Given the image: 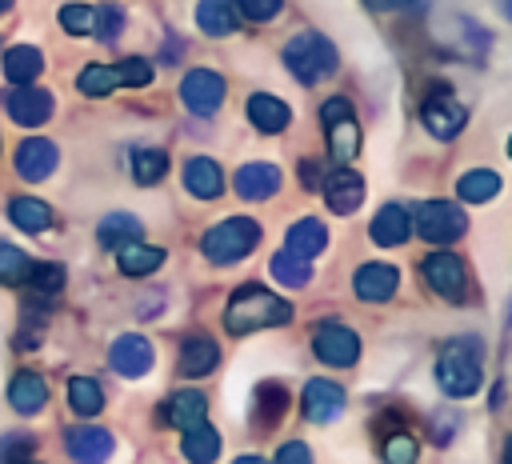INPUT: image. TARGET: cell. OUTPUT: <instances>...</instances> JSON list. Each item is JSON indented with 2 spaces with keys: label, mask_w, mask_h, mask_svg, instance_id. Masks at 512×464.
<instances>
[{
  "label": "cell",
  "mask_w": 512,
  "mask_h": 464,
  "mask_svg": "<svg viewBox=\"0 0 512 464\" xmlns=\"http://www.w3.org/2000/svg\"><path fill=\"white\" fill-rule=\"evenodd\" d=\"M232 464H268V460H260V456H236Z\"/></svg>",
  "instance_id": "816d5d0a"
},
{
  "label": "cell",
  "mask_w": 512,
  "mask_h": 464,
  "mask_svg": "<svg viewBox=\"0 0 512 464\" xmlns=\"http://www.w3.org/2000/svg\"><path fill=\"white\" fill-rule=\"evenodd\" d=\"M276 464H312V452H308L304 440H288V444H280Z\"/></svg>",
  "instance_id": "bcb514c9"
},
{
  "label": "cell",
  "mask_w": 512,
  "mask_h": 464,
  "mask_svg": "<svg viewBox=\"0 0 512 464\" xmlns=\"http://www.w3.org/2000/svg\"><path fill=\"white\" fill-rule=\"evenodd\" d=\"M32 452H36V440L24 432H12L0 440V464H24Z\"/></svg>",
  "instance_id": "ee69618b"
},
{
  "label": "cell",
  "mask_w": 512,
  "mask_h": 464,
  "mask_svg": "<svg viewBox=\"0 0 512 464\" xmlns=\"http://www.w3.org/2000/svg\"><path fill=\"white\" fill-rule=\"evenodd\" d=\"M8 404H12L20 416H36V412L48 404V384H44V376H36V372H16L12 384H8Z\"/></svg>",
  "instance_id": "7402d4cb"
},
{
  "label": "cell",
  "mask_w": 512,
  "mask_h": 464,
  "mask_svg": "<svg viewBox=\"0 0 512 464\" xmlns=\"http://www.w3.org/2000/svg\"><path fill=\"white\" fill-rule=\"evenodd\" d=\"M420 272H424V284H428L436 296H444V300H464V292H468V272H464V260H460L456 252H428L424 264H420Z\"/></svg>",
  "instance_id": "8992f818"
},
{
  "label": "cell",
  "mask_w": 512,
  "mask_h": 464,
  "mask_svg": "<svg viewBox=\"0 0 512 464\" xmlns=\"http://www.w3.org/2000/svg\"><path fill=\"white\" fill-rule=\"evenodd\" d=\"M64 448L76 464H104L112 456V432L96 424H76L64 432Z\"/></svg>",
  "instance_id": "4fadbf2b"
},
{
  "label": "cell",
  "mask_w": 512,
  "mask_h": 464,
  "mask_svg": "<svg viewBox=\"0 0 512 464\" xmlns=\"http://www.w3.org/2000/svg\"><path fill=\"white\" fill-rule=\"evenodd\" d=\"M160 412H164L160 424H172V428L188 432V428H196V424L208 420V396L200 388H180V392H172V400Z\"/></svg>",
  "instance_id": "9a60e30c"
},
{
  "label": "cell",
  "mask_w": 512,
  "mask_h": 464,
  "mask_svg": "<svg viewBox=\"0 0 512 464\" xmlns=\"http://www.w3.org/2000/svg\"><path fill=\"white\" fill-rule=\"evenodd\" d=\"M420 120H424V128H428L436 140H452V136H460V128L468 124V112H464V104L452 100V96H428L424 108H420Z\"/></svg>",
  "instance_id": "5bb4252c"
},
{
  "label": "cell",
  "mask_w": 512,
  "mask_h": 464,
  "mask_svg": "<svg viewBox=\"0 0 512 464\" xmlns=\"http://www.w3.org/2000/svg\"><path fill=\"white\" fill-rule=\"evenodd\" d=\"M320 192H324V200H328V208H332L336 216H352V212L364 204V176L352 172L348 164H340L332 176H324Z\"/></svg>",
  "instance_id": "30bf717a"
},
{
  "label": "cell",
  "mask_w": 512,
  "mask_h": 464,
  "mask_svg": "<svg viewBox=\"0 0 512 464\" xmlns=\"http://www.w3.org/2000/svg\"><path fill=\"white\" fill-rule=\"evenodd\" d=\"M220 364V348L212 336H188L180 348V372L184 376H204Z\"/></svg>",
  "instance_id": "d4e9b609"
},
{
  "label": "cell",
  "mask_w": 512,
  "mask_h": 464,
  "mask_svg": "<svg viewBox=\"0 0 512 464\" xmlns=\"http://www.w3.org/2000/svg\"><path fill=\"white\" fill-rule=\"evenodd\" d=\"M408 232H412V216H408V208H400V204H384V208L372 216V224H368V236H372V244H380V248L404 244Z\"/></svg>",
  "instance_id": "ffe728a7"
},
{
  "label": "cell",
  "mask_w": 512,
  "mask_h": 464,
  "mask_svg": "<svg viewBox=\"0 0 512 464\" xmlns=\"http://www.w3.org/2000/svg\"><path fill=\"white\" fill-rule=\"evenodd\" d=\"M164 172H168V152H164V148H140V152L132 156V176H136L140 188L164 180Z\"/></svg>",
  "instance_id": "e575fe53"
},
{
  "label": "cell",
  "mask_w": 512,
  "mask_h": 464,
  "mask_svg": "<svg viewBox=\"0 0 512 464\" xmlns=\"http://www.w3.org/2000/svg\"><path fill=\"white\" fill-rule=\"evenodd\" d=\"M300 180H304V188H308V192H320V184H324L320 164H316V160H304V164H300Z\"/></svg>",
  "instance_id": "c3c4849f"
},
{
  "label": "cell",
  "mask_w": 512,
  "mask_h": 464,
  "mask_svg": "<svg viewBox=\"0 0 512 464\" xmlns=\"http://www.w3.org/2000/svg\"><path fill=\"white\" fill-rule=\"evenodd\" d=\"M500 404H504V380H500V384H496V388H492V412H496V408H500Z\"/></svg>",
  "instance_id": "f907efd6"
},
{
  "label": "cell",
  "mask_w": 512,
  "mask_h": 464,
  "mask_svg": "<svg viewBox=\"0 0 512 464\" xmlns=\"http://www.w3.org/2000/svg\"><path fill=\"white\" fill-rule=\"evenodd\" d=\"M232 188H236L240 200H268V196H276V188H280V168H276V164H264V160L244 164V168L236 172Z\"/></svg>",
  "instance_id": "d6986e66"
},
{
  "label": "cell",
  "mask_w": 512,
  "mask_h": 464,
  "mask_svg": "<svg viewBox=\"0 0 512 464\" xmlns=\"http://www.w3.org/2000/svg\"><path fill=\"white\" fill-rule=\"evenodd\" d=\"M96 240H100V248L116 252V248H124V244H132V240H140V220H136V216H128V212H112V216H104V220H100Z\"/></svg>",
  "instance_id": "f1b7e54d"
},
{
  "label": "cell",
  "mask_w": 512,
  "mask_h": 464,
  "mask_svg": "<svg viewBox=\"0 0 512 464\" xmlns=\"http://www.w3.org/2000/svg\"><path fill=\"white\" fill-rule=\"evenodd\" d=\"M300 404H304V416H308L312 424H332V420L344 412L348 396H344V388H340L336 380H320V376H316V380L304 384Z\"/></svg>",
  "instance_id": "7c38bea8"
},
{
  "label": "cell",
  "mask_w": 512,
  "mask_h": 464,
  "mask_svg": "<svg viewBox=\"0 0 512 464\" xmlns=\"http://www.w3.org/2000/svg\"><path fill=\"white\" fill-rule=\"evenodd\" d=\"M296 316V308L260 288V284H240L232 296H228V308H224V328L232 336H244V332H256V328H276V324H288Z\"/></svg>",
  "instance_id": "6da1fadb"
},
{
  "label": "cell",
  "mask_w": 512,
  "mask_h": 464,
  "mask_svg": "<svg viewBox=\"0 0 512 464\" xmlns=\"http://www.w3.org/2000/svg\"><path fill=\"white\" fill-rule=\"evenodd\" d=\"M160 264H164V248H156V244L132 240V244L116 248V268H120L124 276H148V272H156Z\"/></svg>",
  "instance_id": "cb8c5ba5"
},
{
  "label": "cell",
  "mask_w": 512,
  "mask_h": 464,
  "mask_svg": "<svg viewBox=\"0 0 512 464\" xmlns=\"http://www.w3.org/2000/svg\"><path fill=\"white\" fill-rule=\"evenodd\" d=\"M380 456H384V464H416L420 440L412 432H388L380 444Z\"/></svg>",
  "instance_id": "74e56055"
},
{
  "label": "cell",
  "mask_w": 512,
  "mask_h": 464,
  "mask_svg": "<svg viewBox=\"0 0 512 464\" xmlns=\"http://www.w3.org/2000/svg\"><path fill=\"white\" fill-rule=\"evenodd\" d=\"M368 8H412L416 0H364Z\"/></svg>",
  "instance_id": "681fc988"
},
{
  "label": "cell",
  "mask_w": 512,
  "mask_h": 464,
  "mask_svg": "<svg viewBox=\"0 0 512 464\" xmlns=\"http://www.w3.org/2000/svg\"><path fill=\"white\" fill-rule=\"evenodd\" d=\"M24 284H32V292L52 296V292H60V288H64V268H60V264H28Z\"/></svg>",
  "instance_id": "f35d334b"
},
{
  "label": "cell",
  "mask_w": 512,
  "mask_h": 464,
  "mask_svg": "<svg viewBox=\"0 0 512 464\" xmlns=\"http://www.w3.org/2000/svg\"><path fill=\"white\" fill-rule=\"evenodd\" d=\"M4 108H8V116L20 128H40L52 116V92L48 88H36V84H16L8 92V100H4Z\"/></svg>",
  "instance_id": "9c48e42d"
},
{
  "label": "cell",
  "mask_w": 512,
  "mask_h": 464,
  "mask_svg": "<svg viewBox=\"0 0 512 464\" xmlns=\"http://www.w3.org/2000/svg\"><path fill=\"white\" fill-rule=\"evenodd\" d=\"M184 188L196 200H216L224 192V172L212 156H188L184 160Z\"/></svg>",
  "instance_id": "ac0fdd59"
},
{
  "label": "cell",
  "mask_w": 512,
  "mask_h": 464,
  "mask_svg": "<svg viewBox=\"0 0 512 464\" xmlns=\"http://www.w3.org/2000/svg\"><path fill=\"white\" fill-rule=\"evenodd\" d=\"M412 224H416V236H420V240L452 244V240H460V236H464L468 216H464L456 204H448V200H424V204H416Z\"/></svg>",
  "instance_id": "5b68a950"
},
{
  "label": "cell",
  "mask_w": 512,
  "mask_h": 464,
  "mask_svg": "<svg viewBox=\"0 0 512 464\" xmlns=\"http://www.w3.org/2000/svg\"><path fill=\"white\" fill-rule=\"evenodd\" d=\"M120 28H124V12H120L116 4H100V8H92V32H96L104 44H112V40L120 36Z\"/></svg>",
  "instance_id": "ab89813d"
},
{
  "label": "cell",
  "mask_w": 512,
  "mask_h": 464,
  "mask_svg": "<svg viewBox=\"0 0 512 464\" xmlns=\"http://www.w3.org/2000/svg\"><path fill=\"white\" fill-rule=\"evenodd\" d=\"M232 4H236V16H244V20H256V24L272 20V16L284 8V0H232Z\"/></svg>",
  "instance_id": "f6af8a7d"
},
{
  "label": "cell",
  "mask_w": 512,
  "mask_h": 464,
  "mask_svg": "<svg viewBox=\"0 0 512 464\" xmlns=\"http://www.w3.org/2000/svg\"><path fill=\"white\" fill-rule=\"evenodd\" d=\"M68 404H72L76 416H96L104 408V392L92 376H72L68 380Z\"/></svg>",
  "instance_id": "d6a6232c"
},
{
  "label": "cell",
  "mask_w": 512,
  "mask_h": 464,
  "mask_svg": "<svg viewBox=\"0 0 512 464\" xmlns=\"http://www.w3.org/2000/svg\"><path fill=\"white\" fill-rule=\"evenodd\" d=\"M328 148H332V160L336 164H352V156L360 152V128H356V116H340V120H328Z\"/></svg>",
  "instance_id": "83f0119b"
},
{
  "label": "cell",
  "mask_w": 512,
  "mask_h": 464,
  "mask_svg": "<svg viewBox=\"0 0 512 464\" xmlns=\"http://www.w3.org/2000/svg\"><path fill=\"white\" fill-rule=\"evenodd\" d=\"M56 20H60V28L72 32V36H88V32H92V8H88V4H64Z\"/></svg>",
  "instance_id": "b9f144b4"
},
{
  "label": "cell",
  "mask_w": 512,
  "mask_h": 464,
  "mask_svg": "<svg viewBox=\"0 0 512 464\" xmlns=\"http://www.w3.org/2000/svg\"><path fill=\"white\" fill-rule=\"evenodd\" d=\"M56 160H60L56 156V144L44 140V136H32V140H24L16 148V172H20V180H44V176H52Z\"/></svg>",
  "instance_id": "e0dca14e"
},
{
  "label": "cell",
  "mask_w": 512,
  "mask_h": 464,
  "mask_svg": "<svg viewBox=\"0 0 512 464\" xmlns=\"http://www.w3.org/2000/svg\"><path fill=\"white\" fill-rule=\"evenodd\" d=\"M8 220L16 228H24V232H44L52 224V208L44 200H36V196H16L8 204Z\"/></svg>",
  "instance_id": "f546056e"
},
{
  "label": "cell",
  "mask_w": 512,
  "mask_h": 464,
  "mask_svg": "<svg viewBox=\"0 0 512 464\" xmlns=\"http://www.w3.org/2000/svg\"><path fill=\"white\" fill-rule=\"evenodd\" d=\"M324 244H328V228H324L320 216H300V220L288 228V236H284V248H288L292 256H300V260L320 256Z\"/></svg>",
  "instance_id": "44dd1931"
},
{
  "label": "cell",
  "mask_w": 512,
  "mask_h": 464,
  "mask_svg": "<svg viewBox=\"0 0 512 464\" xmlns=\"http://www.w3.org/2000/svg\"><path fill=\"white\" fill-rule=\"evenodd\" d=\"M248 120L260 128V132H284L288 124H292V108L284 104V100H276V96H268V92H252L248 96Z\"/></svg>",
  "instance_id": "603a6c76"
},
{
  "label": "cell",
  "mask_w": 512,
  "mask_h": 464,
  "mask_svg": "<svg viewBox=\"0 0 512 464\" xmlns=\"http://www.w3.org/2000/svg\"><path fill=\"white\" fill-rule=\"evenodd\" d=\"M116 80L128 84V88H144V84H152V64H148L144 56H128V60H120V68H116Z\"/></svg>",
  "instance_id": "7bdbcfd3"
},
{
  "label": "cell",
  "mask_w": 512,
  "mask_h": 464,
  "mask_svg": "<svg viewBox=\"0 0 512 464\" xmlns=\"http://www.w3.org/2000/svg\"><path fill=\"white\" fill-rule=\"evenodd\" d=\"M336 48L328 44V36H320V32H312V28H304V32H296L288 44H284V64H288V72L300 80V84H320V80H328L332 72H336Z\"/></svg>",
  "instance_id": "3957f363"
},
{
  "label": "cell",
  "mask_w": 512,
  "mask_h": 464,
  "mask_svg": "<svg viewBox=\"0 0 512 464\" xmlns=\"http://www.w3.org/2000/svg\"><path fill=\"white\" fill-rule=\"evenodd\" d=\"M260 244V224L252 216H228L220 224H212L200 240V252L212 260V264H236L244 260L252 248Z\"/></svg>",
  "instance_id": "277c9868"
},
{
  "label": "cell",
  "mask_w": 512,
  "mask_h": 464,
  "mask_svg": "<svg viewBox=\"0 0 512 464\" xmlns=\"http://www.w3.org/2000/svg\"><path fill=\"white\" fill-rule=\"evenodd\" d=\"M152 360H156V352H152V344H148L140 332L116 336L112 348H108V364H112V372H120V376H128V380L144 376V372L152 368Z\"/></svg>",
  "instance_id": "8fae6325"
},
{
  "label": "cell",
  "mask_w": 512,
  "mask_h": 464,
  "mask_svg": "<svg viewBox=\"0 0 512 464\" xmlns=\"http://www.w3.org/2000/svg\"><path fill=\"white\" fill-rule=\"evenodd\" d=\"M436 380L448 396H472L484 384V344L476 336H456L440 348Z\"/></svg>",
  "instance_id": "7a4b0ae2"
},
{
  "label": "cell",
  "mask_w": 512,
  "mask_h": 464,
  "mask_svg": "<svg viewBox=\"0 0 512 464\" xmlns=\"http://www.w3.org/2000/svg\"><path fill=\"white\" fill-rule=\"evenodd\" d=\"M396 284H400V272H396L392 264H384V260L360 264V268H356V276H352V288H356V296H360V300H368V304H380V300H388V296L396 292Z\"/></svg>",
  "instance_id": "2e32d148"
},
{
  "label": "cell",
  "mask_w": 512,
  "mask_h": 464,
  "mask_svg": "<svg viewBox=\"0 0 512 464\" xmlns=\"http://www.w3.org/2000/svg\"><path fill=\"white\" fill-rule=\"evenodd\" d=\"M8 8H12V0H0V16H4V12H8Z\"/></svg>",
  "instance_id": "f5cc1de1"
},
{
  "label": "cell",
  "mask_w": 512,
  "mask_h": 464,
  "mask_svg": "<svg viewBox=\"0 0 512 464\" xmlns=\"http://www.w3.org/2000/svg\"><path fill=\"white\" fill-rule=\"evenodd\" d=\"M268 268H272V276H276L280 284H288V288H304V284L312 280V268H308V260L292 256L288 248H284V252H276Z\"/></svg>",
  "instance_id": "d590c367"
},
{
  "label": "cell",
  "mask_w": 512,
  "mask_h": 464,
  "mask_svg": "<svg viewBox=\"0 0 512 464\" xmlns=\"http://www.w3.org/2000/svg\"><path fill=\"white\" fill-rule=\"evenodd\" d=\"M312 352L332 368H348L360 360V336L344 324H320L312 332Z\"/></svg>",
  "instance_id": "ba28073f"
},
{
  "label": "cell",
  "mask_w": 512,
  "mask_h": 464,
  "mask_svg": "<svg viewBox=\"0 0 512 464\" xmlns=\"http://www.w3.org/2000/svg\"><path fill=\"white\" fill-rule=\"evenodd\" d=\"M220 456V432L208 424H196L184 432V460L188 464H212Z\"/></svg>",
  "instance_id": "4dcf8cb0"
},
{
  "label": "cell",
  "mask_w": 512,
  "mask_h": 464,
  "mask_svg": "<svg viewBox=\"0 0 512 464\" xmlns=\"http://www.w3.org/2000/svg\"><path fill=\"white\" fill-rule=\"evenodd\" d=\"M40 72H44V56H40V48H32V44H16V48L4 52V76H8L12 84H32Z\"/></svg>",
  "instance_id": "484cf974"
},
{
  "label": "cell",
  "mask_w": 512,
  "mask_h": 464,
  "mask_svg": "<svg viewBox=\"0 0 512 464\" xmlns=\"http://www.w3.org/2000/svg\"><path fill=\"white\" fill-rule=\"evenodd\" d=\"M456 192H460V200H468V204H484V200H492V196L500 192V176H496L492 168L464 172V176L456 180Z\"/></svg>",
  "instance_id": "1f68e13d"
},
{
  "label": "cell",
  "mask_w": 512,
  "mask_h": 464,
  "mask_svg": "<svg viewBox=\"0 0 512 464\" xmlns=\"http://www.w3.org/2000/svg\"><path fill=\"white\" fill-rule=\"evenodd\" d=\"M236 4L232 0H200L196 4V24H200V32H208V36H228V32H236Z\"/></svg>",
  "instance_id": "4316f807"
},
{
  "label": "cell",
  "mask_w": 512,
  "mask_h": 464,
  "mask_svg": "<svg viewBox=\"0 0 512 464\" xmlns=\"http://www.w3.org/2000/svg\"><path fill=\"white\" fill-rule=\"evenodd\" d=\"M224 96H228V84H224V76L212 72V68H192V72L180 80V100H184V108L196 112V116H212V112L224 104Z\"/></svg>",
  "instance_id": "52a82bcc"
},
{
  "label": "cell",
  "mask_w": 512,
  "mask_h": 464,
  "mask_svg": "<svg viewBox=\"0 0 512 464\" xmlns=\"http://www.w3.org/2000/svg\"><path fill=\"white\" fill-rule=\"evenodd\" d=\"M24 272H28V256L16 244L0 240V284H24Z\"/></svg>",
  "instance_id": "60d3db41"
},
{
  "label": "cell",
  "mask_w": 512,
  "mask_h": 464,
  "mask_svg": "<svg viewBox=\"0 0 512 464\" xmlns=\"http://www.w3.org/2000/svg\"><path fill=\"white\" fill-rule=\"evenodd\" d=\"M340 116H352V100L332 96V100L320 104V120H324V124H328V120H340Z\"/></svg>",
  "instance_id": "7dc6e473"
},
{
  "label": "cell",
  "mask_w": 512,
  "mask_h": 464,
  "mask_svg": "<svg viewBox=\"0 0 512 464\" xmlns=\"http://www.w3.org/2000/svg\"><path fill=\"white\" fill-rule=\"evenodd\" d=\"M116 68H108V64H88L80 76H76V88L84 92V96H112L116 92Z\"/></svg>",
  "instance_id": "8d00e7d4"
},
{
  "label": "cell",
  "mask_w": 512,
  "mask_h": 464,
  "mask_svg": "<svg viewBox=\"0 0 512 464\" xmlns=\"http://www.w3.org/2000/svg\"><path fill=\"white\" fill-rule=\"evenodd\" d=\"M288 404H292V396H288V388H284V384L264 380V384L256 388V412H260V420H264V424H276V420L288 412Z\"/></svg>",
  "instance_id": "836d02e7"
}]
</instances>
